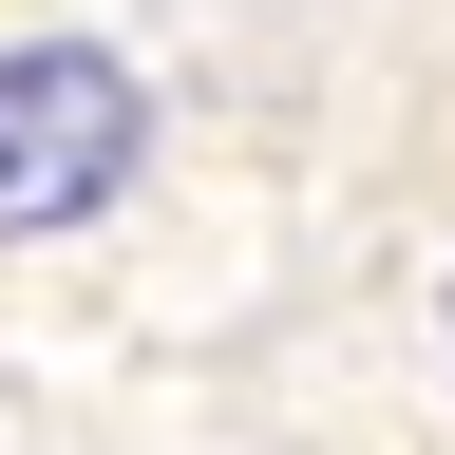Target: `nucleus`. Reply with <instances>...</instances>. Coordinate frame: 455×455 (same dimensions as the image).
<instances>
[{
  "instance_id": "obj_1",
  "label": "nucleus",
  "mask_w": 455,
  "mask_h": 455,
  "mask_svg": "<svg viewBox=\"0 0 455 455\" xmlns=\"http://www.w3.org/2000/svg\"><path fill=\"white\" fill-rule=\"evenodd\" d=\"M152 171V76L114 38H0V247L95 228Z\"/></svg>"
}]
</instances>
